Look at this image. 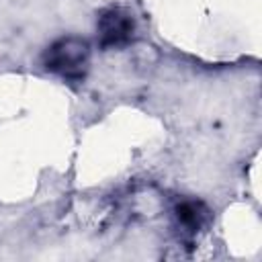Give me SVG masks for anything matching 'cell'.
I'll list each match as a JSON object with an SVG mask.
<instances>
[{"mask_svg": "<svg viewBox=\"0 0 262 262\" xmlns=\"http://www.w3.org/2000/svg\"><path fill=\"white\" fill-rule=\"evenodd\" d=\"M90 61V45L82 37H61L43 51L45 70L66 78L82 80Z\"/></svg>", "mask_w": 262, "mask_h": 262, "instance_id": "6da1fadb", "label": "cell"}, {"mask_svg": "<svg viewBox=\"0 0 262 262\" xmlns=\"http://www.w3.org/2000/svg\"><path fill=\"white\" fill-rule=\"evenodd\" d=\"M96 31L102 47H123L135 35V18L123 6H108L98 14Z\"/></svg>", "mask_w": 262, "mask_h": 262, "instance_id": "7a4b0ae2", "label": "cell"}, {"mask_svg": "<svg viewBox=\"0 0 262 262\" xmlns=\"http://www.w3.org/2000/svg\"><path fill=\"white\" fill-rule=\"evenodd\" d=\"M176 219L186 231H199L209 221V211L199 201H184L176 207Z\"/></svg>", "mask_w": 262, "mask_h": 262, "instance_id": "3957f363", "label": "cell"}]
</instances>
